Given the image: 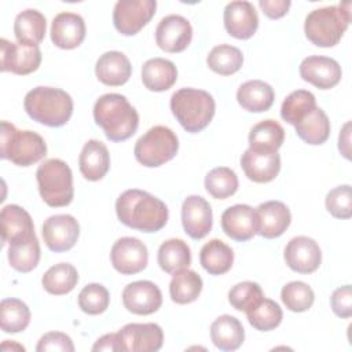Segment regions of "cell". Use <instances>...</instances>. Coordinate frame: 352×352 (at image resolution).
Wrapping results in <instances>:
<instances>
[{
	"mask_svg": "<svg viewBox=\"0 0 352 352\" xmlns=\"http://www.w3.org/2000/svg\"><path fill=\"white\" fill-rule=\"evenodd\" d=\"M118 220L142 232H157L168 221V208L157 197L147 191L131 188L124 191L116 201Z\"/></svg>",
	"mask_w": 352,
	"mask_h": 352,
	"instance_id": "6da1fadb",
	"label": "cell"
},
{
	"mask_svg": "<svg viewBox=\"0 0 352 352\" xmlns=\"http://www.w3.org/2000/svg\"><path fill=\"white\" fill-rule=\"evenodd\" d=\"M94 120L111 142L129 139L139 126V114L124 95L104 94L94 106Z\"/></svg>",
	"mask_w": 352,
	"mask_h": 352,
	"instance_id": "7a4b0ae2",
	"label": "cell"
},
{
	"mask_svg": "<svg viewBox=\"0 0 352 352\" xmlns=\"http://www.w3.org/2000/svg\"><path fill=\"white\" fill-rule=\"evenodd\" d=\"M23 107L32 120L56 128L70 120L73 114V99L63 89L36 87L26 94Z\"/></svg>",
	"mask_w": 352,
	"mask_h": 352,
	"instance_id": "3957f363",
	"label": "cell"
},
{
	"mask_svg": "<svg viewBox=\"0 0 352 352\" xmlns=\"http://www.w3.org/2000/svg\"><path fill=\"white\" fill-rule=\"evenodd\" d=\"M351 23V3L329 6L311 11L304 22L307 38L318 47H334Z\"/></svg>",
	"mask_w": 352,
	"mask_h": 352,
	"instance_id": "277c9868",
	"label": "cell"
},
{
	"mask_svg": "<svg viewBox=\"0 0 352 352\" xmlns=\"http://www.w3.org/2000/svg\"><path fill=\"white\" fill-rule=\"evenodd\" d=\"M214 99L202 89L182 88L170 98V110L179 124L190 133L205 129L214 116Z\"/></svg>",
	"mask_w": 352,
	"mask_h": 352,
	"instance_id": "5b68a950",
	"label": "cell"
},
{
	"mask_svg": "<svg viewBox=\"0 0 352 352\" xmlns=\"http://www.w3.org/2000/svg\"><path fill=\"white\" fill-rule=\"evenodd\" d=\"M47 155L44 139L33 131H19L14 124L1 121L0 157L18 166H30Z\"/></svg>",
	"mask_w": 352,
	"mask_h": 352,
	"instance_id": "8992f818",
	"label": "cell"
},
{
	"mask_svg": "<svg viewBox=\"0 0 352 352\" xmlns=\"http://www.w3.org/2000/svg\"><path fill=\"white\" fill-rule=\"evenodd\" d=\"M36 179L40 195L48 206L62 208L73 201V173L65 161L59 158L45 160L38 165Z\"/></svg>",
	"mask_w": 352,
	"mask_h": 352,
	"instance_id": "52a82bcc",
	"label": "cell"
},
{
	"mask_svg": "<svg viewBox=\"0 0 352 352\" xmlns=\"http://www.w3.org/2000/svg\"><path fill=\"white\" fill-rule=\"evenodd\" d=\"M179 150L176 133L164 125L150 128L135 144L133 154L139 164L147 168H157L170 161Z\"/></svg>",
	"mask_w": 352,
	"mask_h": 352,
	"instance_id": "ba28073f",
	"label": "cell"
},
{
	"mask_svg": "<svg viewBox=\"0 0 352 352\" xmlns=\"http://www.w3.org/2000/svg\"><path fill=\"white\" fill-rule=\"evenodd\" d=\"M155 8V0H120L113 11L114 28L124 36H133L150 22Z\"/></svg>",
	"mask_w": 352,
	"mask_h": 352,
	"instance_id": "9c48e42d",
	"label": "cell"
},
{
	"mask_svg": "<svg viewBox=\"0 0 352 352\" xmlns=\"http://www.w3.org/2000/svg\"><path fill=\"white\" fill-rule=\"evenodd\" d=\"M41 63L38 45H25L6 38L0 40V70L25 76L36 72Z\"/></svg>",
	"mask_w": 352,
	"mask_h": 352,
	"instance_id": "30bf717a",
	"label": "cell"
},
{
	"mask_svg": "<svg viewBox=\"0 0 352 352\" xmlns=\"http://www.w3.org/2000/svg\"><path fill=\"white\" fill-rule=\"evenodd\" d=\"M110 260L116 271L122 275H133L147 267L148 250L147 246L138 238L124 236L114 242Z\"/></svg>",
	"mask_w": 352,
	"mask_h": 352,
	"instance_id": "8fae6325",
	"label": "cell"
},
{
	"mask_svg": "<svg viewBox=\"0 0 352 352\" xmlns=\"http://www.w3.org/2000/svg\"><path fill=\"white\" fill-rule=\"evenodd\" d=\"M121 351L155 352L164 342L162 329L157 323H128L118 331Z\"/></svg>",
	"mask_w": 352,
	"mask_h": 352,
	"instance_id": "7c38bea8",
	"label": "cell"
},
{
	"mask_svg": "<svg viewBox=\"0 0 352 352\" xmlns=\"http://www.w3.org/2000/svg\"><path fill=\"white\" fill-rule=\"evenodd\" d=\"M47 248L55 253L70 250L80 235L78 221L72 214L50 216L41 230Z\"/></svg>",
	"mask_w": 352,
	"mask_h": 352,
	"instance_id": "4fadbf2b",
	"label": "cell"
},
{
	"mask_svg": "<svg viewBox=\"0 0 352 352\" xmlns=\"http://www.w3.org/2000/svg\"><path fill=\"white\" fill-rule=\"evenodd\" d=\"M192 38V28L187 18L182 15H168L162 18L155 29V43L165 52L176 54L184 51Z\"/></svg>",
	"mask_w": 352,
	"mask_h": 352,
	"instance_id": "5bb4252c",
	"label": "cell"
},
{
	"mask_svg": "<svg viewBox=\"0 0 352 352\" xmlns=\"http://www.w3.org/2000/svg\"><path fill=\"white\" fill-rule=\"evenodd\" d=\"M122 304L132 314L150 315L160 309L162 293L154 282L136 280L124 287Z\"/></svg>",
	"mask_w": 352,
	"mask_h": 352,
	"instance_id": "9a60e30c",
	"label": "cell"
},
{
	"mask_svg": "<svg viewBox=\"0 0 352 352\" xmlns=\"http://www.w3.org/2000/svg\"><path fill=\"white\" fill-rule=\"evenodd\" d=\"M285 261L298 274H312L322 263V252L312 238L294 236L285 248Z\"/></svg>",
	"mask_w": 352,
	"mask_h": 352,
	"instance_id": "2e32d148",
	"label": "cell"
},
{
	"mask_svg": "<svg viewBox=\"0 0 352 352\" xmlns=\"http://www.w3.org/2000/svg\"><path fill=\"white\" fill-rule=\"evenodd\" d=\"M221 228L234 241L245 242L252 239L258 228L256 209L243 204L227 208L221 214Z\"/></svg>",
	"mask_w": 352,
	"mask_h": 352,
	"instance_id": "e0dca14e",
	"label": "cell"
},
{
	"mask_svg": "<svg viewBox=\"0 0 352 352\" xmlns=\"http://www.w3.org/2000/svg\"><path fill=\"white\" fill-rule=\"evenodd\" d=\"M300 76L319 89H330L340 82L342 72L333 58L312 55L300 63Z\"/></svg>",
	"mask_w": 352,
	"mask_h": 352,
	"instance_id": "ac0fdd59",
	"label": "cell"
},
{
	"mask_svg": "<svg viewBox=\"0 0 352 352\" xmlns=\"http://www.w3.org/2000/svg\"><path fill=\"white\" fill-rule=\"evenodd\" d=\"M209 202L199 195H188L182 206V223L186 234L192 239L205 238L213 223Z\"/></svg>",
	"mask_w": 352,
	"mask_h": 352,
	"instance_id": "d6986e66",
	"label": "cell"
},
{
	"mask_svg": "<svg viewBox=\"0 0 352 352\" xmlns=\"http://www.w3.org/2000/svg\"><path fill=\"white\" fill-rule=\"evenodd\" d=\"M224 28L239 40L250 38L258 28V16L250 1H231L224 8Z\"/></svg>",
	"mask_w": 352,
	"mask_h": 352,
	"instance_id": "ffe728a7",
	"label": "cell"
},
{
	"mask_svg": "<svg viewBox=\"0 0 352 352\" xmlns=\"http://www.w3.org/2000/svg\"><path fill=\"white\" fill-rule=\"evenodd\" d=\"M241 166L249 180L268 183L280 170V157L278 151H254L248 148L241 157Z\"/></svg>",
	"mask_w": 352,
	"mask_h": 352,
	"instance_id": "44dd1931",
	"label": "cell"
},
{
	"mask_svg": "<svg viewBox=\"0 0 352 352\" xmlns=\"http://www.w3.org/2000/svg\"><path fill=\"white\" fill-rule=\"evenodd\" d=\"M85 38V22L74 12H59L51 23V40L62 50L77 48Z\"/></svg>",
	"mask_w": 352,
	"mask_h": 352,
	"instance_id": "7402d4cb",
	"label": "cell"
},
{
	"mask_svg": "<svg viewBox=\"0 0 352 352\" xmlns=\"http://www.w3.org/2000/svg\"><path fill=\"white\" fill-rule=\"evenodd\" d=\"M258 219L257 234L267 239L280 236L292 221L289 208L280 201H267L260 204L256 209Z\"/></svg>",
	"mask_w": 352,
	"mask_h": 352,
	"instance_id": "603a6c76",
	"label": "cell"
},
{
	"mask_svg": "<svg viewBox=\"0 0 352 352\" xmlns=\"http://www.w3.org/2000/svg\"><path fill=\"white\" fill-rule=\"evenodd\" d=\"M78 168L89 182L103 179L110 168V154L106 144L96 139L88 140L80 153Z\"/></svg>",
	"mask_w": 352,
	"mask_h": 352,
	"instance_id": "cb8c5ba5",
	"label": "cell"
},
{
	"mask_svg": "<svg viewBox=\"0 0 352 352\" xmlns=\"http://www.w3.org/2000/svg\"><path fill=\"white\" fill-rule=\"evenodd\" d=\"M3 243H12L34 235L30 214L18 205H6L0 213Z\"/></svg>",
	"mask_w": 352,
	"mask_h": 352,
	"instance_id": "d4e9b609",
	"label": "cell"
},
{
	"mask_svg": "<svg viewBox=\"0 0 352 352\" xmlns=\"http://www.w3.org/2000/svg\"><path fill=\"white\" fill-rule=\"evenodd\" d=\"M95 74L104 85L118 87L129 80L132 66L129 59L122 52L107 51L96 60Z\"/></svg>",
	"mask_w": 352,
	"mask_h": 352,
	"instance_id": "484cf974",
	"label": "cell"
},
{
	"mask_svg": "<svg viewBox=\"0 0 352 352\" xmlns=\"http://www.w3.org/2000/svg\"><path fill=\"white\" fill-rule=\"evenodd\" d=\"M177 80V69L173 62L164 58H153L142 67V81L148 91L162 92L173 87Z\"/></svg>",
	"mask_w": 352,
	"mask_h": 352,
	"instance_id": "4316f807",
	"label": "cell"
},
{
	"mask_svg": "<svg viewBox=\"0 0 352 352\" xmlns=\"http://www.w3.org/2000/svg\"><path fill=\"white\" fill-rule=\"evenodd\" d=\"M275 99V92L268 82L250 80L243 82L236 91V100L242 109L250 113H263L270 110Z\"/></svg>",
	"mask_w": 352,
	"mask_h": 352,
	"instance_id": "83f0119b",
	"label": "cell"
},
{
	"mask_svg": "<svg viewBox=\"0 0 352 352\" xmlns=\"http://www.w3.org/2000/svg\"><path fill=\"white\" fill-rule=\"evenodd\" d=\"M210 338L220 351H235L245 340V330L235 316L221 315L210 324Z\"/></svg>",
	"mask_w": 352,
	"mask_h": 352,
	"instance_id": "f1b7e54d",
	"label": "cell"
},
{
	"mask_svg": "<svg viewBox=\"0 0 352 352\" xmlns=\"http://www.w3.org/2000/svg\"><path fill=\"white\" fill-rule=\"evenodd\" d=\"M47 30L45 16L37 11L28 8L19 12L14 22V34L18 43L25 45H38Z\"/></svg>",
	"mask_w": 352,
	"mask_h": 352,
	"instance_id": "f546056e",
	"label": "cell"
},
{
	"mask_svg": "<svg viewBox=\"0 0 352 352\" xmlns=\"http://www.w3.org/2000/svg\"><path fill=\"white\" fill-rule=\"evenodd\" d=\"M199 263L210 275H223L232 267L234 252L223 241L210 239L201 249Z\"/></svg>",
	"mask_w": 352,
	"mask_h": 352,
	"instance_id": "4dcf8cb0",
	"label": "cell"
},
{
	"mask_svg": "<svg viewBox=\"0 0 352 352\" xmlns=\"http://www.w3.org/2000/svg\"><path fill=\"white\" fill-rule=\"evenodd\" d=\"M158 265L166 274H176L191 264V250L183 239L172 238L161 243L157 254Z\"/></svg>",
	"mask_w": 352,
	"mask_h": 352,
	"instance_id": "1f68e13d",
	"label": "cell"
},
{
	"mask_svg": "<svg viewBox=\"0 0 352 352\" xmlns=\"http://www.w3.org/2000/svg\"><path fill=\"white\" fill-rule=\"evenodd\" d=\"M285 131L275 120H264L256 124L249 133V148L254 151H278L283 144Z\"/></svg>",
	"mask_w": 352,
	"mask_h": 352,
	"instance_id": "d6a6232c",
	"label": "cell"
},
{
	"mask_svg": "<svg viewBox=\"0 0 352 352\" xmlns=\"http://www.w3.org/2000/svg\"><path fill=\"white\" fill-rule=\"evenodd\" d=\"M294 126L298 138L312 146L323 144L330 136L329 117L318 106Z\"/></svg>",
	"mask_w": 352,
	"mask_h": 352,
	"instance_id": "836d02e7",
	"label": "cell"
},
{
	"mask_svg": "<svg viewBox=\"0 0 352 352\" xmlns=\"http://www.w3.org/2000/svg\"><path fill=\"white\" fill-rule=\"evenodd\" d=\"M40 243L34 235L30 238L16 241L8 246V261L11 267L19 272H30L40 261Z\"/></svg>",
	"mask_w": 352,
	"mask_h": 352,
	"instance_id": "e575fe53",
	"label": "cell"
},
{
	"mask_svg": "<svg viewBox=\"0 0 352 352\" xmlns=\"http://www.w3.org/2000/svg\"><path fill=\"white\" fill-rule=\"evenodd\" d=\"M78 282V272L74 265L69 263H59L45 271L41 278L43 287L55 296L70 293Z\"/></svg>",
	"mask_w": 352,
	"mask_h": 352,
	"instance_id": "d590c367",
	"label": "cell"
},
{
	"mask_svg": "<svg viewBox=\"0 0 352 352\" xmlns=\"http://www.w3.org/2000/svg\"><path fill=\"white\" fill-rule=\"evenodd\" d=\"M201 276L188 268L173 274L169 283V294L176 304H190L198 298L202 292Z\"/></svg>",
	"mask_w": 352,
	"mask_h": 352,
	"instance_id": "8d00e7d4",
	"label": "cell"
},
{
	"mask_svg": "<svg viewBox=\"0 0 352 352\" xmlns=\"http://www.w3.org/2000/svg\"><path fill=\"white\" fill-rule=\"evenodd\" d=\"M206 63L210 70L220 76L236 73L243 63V55L239 48L230 44H220L210 50Z\"/></svg>",
	"mask_w": 352,
	"mask_h": 352,
	"instance_id": "74e56055",
	"label": "cell"
},
{
	"mask_svg": "<svg viewBox=\"0 0 352 352\" xmlns=\"http://www.w3.org/2000/svg\"><path fill=\"white\" fill-rule=\"evenodd\" d=\"M30 323L29 307L18 298H4L0 302V324L4 333L23 331Z\"/></svg>",
	"mask_w": 352,
	"mask_h": 352,
	"instance_id": "f35d334b",
	"label": "cell"
},
{
	"mask_svg": "<svg viewBox=\"0 0 352 352\" xmlns=\"http://www.w3.org/2000/svg\"><path fill=\"white\" fill-rule=\"evenodd\" d=\"M246 316L250 326H253L256 330L270 331L280 324L283 312L278 302L263 297L246 311Z\"/></svg>",
	"mask_w": 352,
	"mask_h": 352,
	"instance_id": "ab89813d",
	"label": "cell"
},
{
	"mask_svg": "<svg viewBox=\"0 0 352 352\" xmlns=\"http://www.w3.org/2000/svg\"><path fill=\"white\" fill-rule=\"evenodd\" d=\"M316 107V99L312 92L305 89L293 91L282 103L280 117L290 125L298 124Z\"/></svg>",
	"mask_w": 352,
	"mask_h": 352,
	"instance_id": "60d3db41",
	"label": "cell"
},
{
	"mask_svg": "<svg viewBox=\"0 0 352 352\" xmlns=\"http://www.w3.org/2000/svg\"><path fill=\"white\" fill-rule=\"evenodd\" d=\"M238 176L227 166H219L209 170L205 176V188L216 199H226L238 190Z\"/></svg>",
	"mask_w": 352,
	"mask_h": 352,
	"instance_id": "b9f144b4",
	"label": "cell"
},
{
	"mask_svg": "<svg viewBox=\"0 0 352 352\" xmlns=\"http://www.w3.org/2000/svg\"><path fill=\"white\" fill-rule=\"evenodd\" d=\"M280 298L289 311L304 312L312 307L315 294L311 286L301 280H294L282 287Z\"/></svg>",
	"mask_w": 352,
	"mask_h": 352,
	"instance_id": "7bdbcfd3",
	"label": "cell"
},
{
	"mask_svg": "<svg viewBox=\"0 0 352 352\" xmlns=\"http://www.w3.org/2000/svg\"><path fill=\"white\" fill-rule=\"evenodd\" d=\"M110 302L109 290L100 283H89L78 294V307L88 315L103 314Z\"/></svg>",
	"mask_w": 352,
	"mask_h": 352,
	"instance_id": "ee69618b",
	"label": "cell"
},
{
	"mask_svg": "<svg viewBox=\"0 0 352 352\" xmlns=\"http://www.w3.org/2000/svg\"><path fill=\"white\" fill-rule=\"evenodd\" d=\"M264 297V293L258 283L245 280L232 286L228 292V301L236 311L246 312L256 302Z\"/></svg>",
	"mask_w": 352,
	"mask_h": 352,
	"instance_id": "f6af8a7d",
	"label": "cell"
},
{
	"mask_svg": "<svg viewBox=\"0 0 352 352\" xmlns=\"http://www.w3.org/2000/svg\"><path fill=\"white\" fill-rule=\"evenodd\" d=\"M326 209L336 219H349L352 216L351 186L342 184L330 190L326 195Z\"/></svg>",
	"mask_w": 352,
	"mask_h": 352,
	"instance_id": "bcb514c9",
	"label": "cell"
},
{
	"mask_svg": "<svg viewBox=\"0 0 352 352\" xmlns=\"http://www.w3.org/2000/svg\"><path fill=\"white\" fill-rule=\"evenodd\" d=\"M37 352H47V351H60V352H73L74 345L72 338L60 331H50L45 333L36 346Z\"/></svg>",
	"mask_w": 352,
	"mask_h": 352,
	"instance_id": "7dc6e473",
	"label": "cell"
},
{
	"mask_svg": "<svg viewBox=\"0 0 352 352\" xmlns=\"http://www.w3.org/2000/svg\"><path fill=\"white\" fill-rule=\"evenodd\" d=\"M333 312L342 319L352 316V287L351 285L336 289L330 297Z\"/></svg>",
	"mask_w": 352,
	"mask_h": 352,
	"instance_id": "c3c4849f",
	"label": "cell"
},
{
	"mask_svg": "<svg viewBox=\"0 0 352 352\" xmlns=\"http://www.w3.org/2000/svg\"><path fill=\"white\" fill-rule=\"evenodd\" d=\"M290 4L292 3L289 0H260L258 1V6L263 10V12L271 19H278L286 15L290 8Z\"/></svg>",
	"mask_w": 352,
	"mask_h": 352,
	"instance_id": "681fc988",
	"label": "cell"
},
{
	"mask_svg": "<svg viewBox=\"0 0 352 352\" xmlns=\"http://www.w3.org/2000/svg\"><path fill=\"white\" fill-rule=\"evenodd\" d=\"M92 351H121L118 333H109L98 338L92 346Z\"/></svg>",
	"mask_w": 352,
	"mask_h": 352,
	"instance_id": "f907efd6",
	"label": "cell"
},
{
	"mask_svg": "<svg viewBox=\"0 0 352 352\" xmlns=\"http://www.w3.org/2000/svg\"><path fill=\"white\" fill-rule=\"evenodd\" d=\"M351 122H345V125L342 126L341 132H340V138H338V148L341 151V154L346 158L351 160V153H349V138H351Z\"/></svg>",
	"mask_w": 352,
	"mask_h": 352,
	"instance_id": "816d5d0a",
	"label": "cell"
}]
</instances>
